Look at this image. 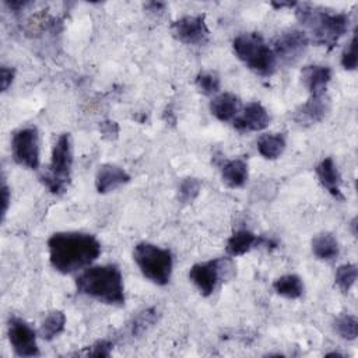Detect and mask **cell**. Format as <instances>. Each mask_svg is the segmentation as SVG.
Listing matches in <instances>:
<instances>
[{
  "mask_svg": "<svg viewBox=\"0 0 358 358\" xmlns=\"http://www.w3.org/2000/svg\"><path fill=\"white\" fill-rule=\"evenodd\" d=\"M8 204H10V189L3 179V183H1V214H3V217L7 213Z\"/></svg>",
  "mask_w": 358,
  "mask_h": 358,
  "instance_id": "cell-33",
  "label": "cell"
},
{
  "mask_svg": "<svg viewBox=\"0 0 358 358\" xmlns=\"http://www.w3.org/2000/svg\"><path fill=\"white\" fill-rule=\"evenodd\" d=\"M329 112V99L324 95L310 96L299 105L292 115V119L302 126H312L322 122Z\"/></svg>",
  "mask_w": 358,
  "mask_h": 358,
  "instance_id": "cell-13",
  "label": "cell"
},
{
  "mask_svg": "<svg viewBox=\"0 0 358 358\" xmlns=\"http://www.w3.org/2000/svg\"><path fill=\"white\" fill-rule=\"evenodd\" d=\"M14 80V69L1 66L0 69V83H1V91H7V88L11 85Z\"/></svg>",
  "mask_w": 358,
  "mask_h": 358,
  "instance_id": "cell-32",
  "label": "cell"
},
{
  "mask_svg": "<svg viewBox=\"0 0 358 358\" xmlns=\"http://www.w3.org/2000/svg\"><path fill=\"white\" fill-rule=\"evenodd\" d=\"M315 172L319 178V182L322 183V186L337 200H344V196L340 190V185H341V175L333 161L331 157H327L324 159H322L316 168Z\"/></svg>",
  "mask_w": 358,
  "mask_h": 358,
  "instance_id": "cell-17",
  "label": "cell"
},
{
  "mask_svg": "<svg viewBox=\"0 0 358 358\" xmlns=\"http://www.w3.org/2000/svg\"><path fill=\"white\" fill-rule=\"evenodd\" d=\"M331 80V70L327 66L309 64L302 69V81L310 96L324 95L326 87Z\"/></svg>",
  "mask_w": 358,
  "mask_h": 358,
  "instance_id": "cell-16",
  "label": "cell"
},
{
  "mask_svg": "<svg viewBox=\"0 0 358 358\" xmlns=\"http://www.w3.org/2000/svg\"><path fill=\"white\" fill-rule=\"evenodd\" d=\"M49 262L62 274L88 267L101 255L99 241L85 232H56L48 239Z\"/></svg>",
  "mask_w": 358,
  "mask_h": 358,
  "instance_id": "cell-1",
  "label": "cell"
},
{
  "mask_svg": "<svg viewBox=\"0 0 358 358\" xmlns=\"http://www.w3.org/2000/svg\"><path fill=\"white\" fill-rule=\"evenodd\" d=\"M271 6L273 7H275V8H282V7H295L296 6V3H294V1H288V3H285V1H280V3H277V1H271Z\"/></svg>",
  "mask_w": 358,
  "mask_h": 358,
  "instance_id": "cell-35",
  "label": "cell"
},
{
  "mask_svg": "<svg viewBox=\"0 0 358 358\" xmlns=\"http://www.w3.org/2000/svg\"><path fill=\"white\" fill-rule=\"evenodd\" d=\"M235 267L227 257H218L203 263H196L189 270V280L203 296H210L217 289L220 281L232 277Z\"/></svg>",
  "mask_w": 358,
  "mask_h": 358,
  "instance_id": "cell-7",
  "label": "cell"
},
{
  "mask_svg": "<svg viewBox=\"0 0 358 358\" xmlns=\"http://www.w3.org/2000/svg\"><path fill=\"white\" fill-rule=\"evenodd\" d=\"M73 143L70 133H63L56 140L48 171L41 176L42 183L53 194H62L67 190L71 179Z\"/></svg>",
  "mask_w": 358,
  "mask_h": 358,
  "instance_id": "cell-5",
  "label": "cell"
},
{
  "mask_svg": "<svg viewBox=\"0 0 358 358\" xmlns=\"http://www.w3.org/2000/svg\"><path fill=\"white\" fill-rule=\"evenodd\" d=\"M296 18L305 28V34L313 43L331 49L348 29V15L331 13L309 3L296 4Z\"/></svg>",
  "mask_w": 358,
  "mask_h": 358,
  "instance_id": "cell-2",
  "label": "cell"
},
{
  "mask_svg": "<svg viewBox=\"0 0 358 358\" xmlns=\"http://www.w3.org/2000/svg\"><path fill=\"white\" fill-rule=\"evenodd\" d=\"M309 39L301 29H288L280 34L273 42V53L277 62L294 64L308 49Z\"/></svg>",
  "mask_w": 358,
  "mask_h": 358,
  "instance_id": "cell-9",
  "label": "cell"
},
{
  "mask_svg": "<svg viewBox=\"0 0 358 358\" xmlns=\"http://www.w3.org/2000/svg\"><path fill=\"white\" fill-rule=\"evenodd\" d=\"M133 259L141 274L157 285H165L172 275L173 260L168 249L150 242H140L134 246Z\"/></svg>",
  "mask_w": 358,
  "mask_h": 358,
  "instance_id": "cell-6",
  "label": "cell"
},
{
  "mask_svg": "<svg viewBox=\"0 0 358 358\" xmlns=\"http://www.w3.org/2000/svg\"><path fill=\"white\" fill-rule=\"evenodd\" d=\"M201 190V182L197 178H185L179 185V200L185 204L192 203Z\"/></svg>",
  "mask_w": 358,
  "mask_h": 358,
  "instance_id": "cell-28",
  "label": "cell"
},
{
  "mask_svg": "<svg viewBox=\"0 0 358 358\" xmlns=\"http://www.w3.org/2000/svg\"><path fill=\"white\" fill-rule=\"evenodd\" d=\"M64 326H66V315L62 310H52L42 322L39 329V336L43 340L50 341L64 330Z\"/></svg>",
  "mask_w": 358,
  "mask_h": 358,
  "instance_id": "cell-23",
  "label": "cell"
},
{
  "mask_svg": "<svg viewBox=\"0 0 358 358\" xmlns=\"http://www.w3.org/2000/svg\"><path fill=\"white\" fill-rule=\"evenodd\" d=\"M333 326L336 333L344 340H355L358 336V320L354 315H340Z\"/></svg>",
  "mask_w": 358,
  "mask_h": 358,
  "instance_id": "cell-25",
  "label": "cell"
},
{
  "mask_svg": "<svg viewBox=\"0 0 358 358\" xmlns=\"http://www.w3.org/2000/svg\"><path fill=\"white\" fill-rule=\"evenodd\" d=\"M312 252L319 260L331 262L338 256V242L333 234L322 232L312 239Z\"/></svg>",
  "mask_w": 358,
  "mask_h": 358,
  "instance_id": "cell-20",
  "label": "cell"
},
{
  "mask_svg": "<svg viewBox=\"0 0 358 358\" xmlns=\"http://www.w3.org/2000/svg\"><path fill=\"white\" fill-rule=\"evenodd\" d=\"M221 176L227 186L236 189L242 187L249 176L248 164L243 159H228L221 165Z\"/></svg>",
  "mask_w": 358,
  "mask_h": 358,
  "instance_id": "cell-19",
  "label": "cell"
},
{
  "mask_svg": "<svg viewBox=\"0 0 358 358\" xmlns=\"http://www.w3.org/2000/svg\"><path fill=\"white\" fill-rule=\"evenodd\" d=\"M11 152L14 161L27 168L38 169L39 166V136L35 127H24L14 133L11 140Z\"/></svg>",
  "mask_w": 358,
  "mask_h": 358,
  "instance_id": "cell-8",
  "label": "cell"
},
{
  "mask_svg": "<svg viewBox=\"0 0 358 358\" xmlns=\"http://www.w3.org/2000/svg\"><path fill=\"white\" fill-rule=\"evenodd\" d=\"M171 31L172 35L185 45H204L210 36L206 18L201 14L180 17L179 20L173 21Z\"/></svg>",
  "mask_w": 358,
  "mask_h": 358,
  "instance_id": "cell-10",
  "label": "cell"
},
{
  "mask_svg": "<svg viewBox=\"0 0 358 358\" xmlns=\"http://www.w3.org/2000/svg\"><path fill=\"white\" fill-rule=\"evenodd\" d=\"M334 355H336V357H343V355L338 354V352H329V354H327V357H334Z\"/></svg>",
  "mask_w": 358,
  "mask_h": 358,
  "instance_id": "cell-37",
  "label": "cell"
},
{
  "mask_svg": "<svg viewBox=\"0 0 358 358\" xmlns=\"http://www.w3.org/2000/svg\"><path fill=\"white\" fill-rule=\"evenodd\" d=\"M273 289L277 295L284 296L287 299H298L302 296L305 291L303 281L296 274H285L274 280Z\"/></svg>",
  "mask_w": 358,
  "mask_h": 358,
  "instance_id": "cell-22",
  "label": "cell"
},
{
  "mask_svg": "<svg viewBox=\"0 0 358 358\" xmlns=\"http://www.w3.org/2000/svg\"><path fill=\"white\" fill-rule=\"evenodd\" d=\"M8 340L17 357H38L41 354L35 330L20 317L10 319Z\"/></svg>",
  "mask_w": 358,
  "mask_h": 358,
  "instance_id": "cell-11",
  "label": "cell"
},
{
  "mask_svg": "<svg viewBox=\"0 0 358 358\" xmlns=\"http://www.w3.org/2000/svg\"><path fill=\"white\" fill-rule=\"evenodd\" d=\"M113 344L109 340H99L91 345L88 355L91 357H109Z\"/></svg>",
  "mask_w": 358,
  "mask_h": 358,
  "instance_id": "cell-30",
  "label": "cell"
},
{
  "mask_svg": "<svg viewBox=\"0 0 358 358\" xmlns=\"http://www.w3.org/2000/svg\"><path fill=\"white\" fill-rule=\"evenodd\" d=\"M232 48L238 59L253 73L270 77L277 69V59L273 49L257 32H245L232 41Z\"/></svg>",
  "mask_w": 358,
  "mask_h": 358,
  "instance_id": "cell-4",
  "label": "cell"
},
{
  "mask_svg": "<svg viewBox=\"0 0 358 358\" xmlns=\"http://www.w3.org/2000/svg\"><path fill=\"white\" fill-rule=\"evenodd\" d=\"M256 246H267V248H275L277 243L271 239L267 238H260L257 235H255L253 232L248 231V229H239L236 232H234L229 239L227 241V246L225 250L229 256L235 257V256H241L245 255L246 252H249L250 249L256 248Z\"/></svg>",
  "mask_w": 358,
  "mask_h": 358,
  "instance_id": "cell-14",
  "label": "cell"
},
{
  "mask_svg": "<svg viewBox=\"0 0 358 358\" xmlns=\"http://www.w3.org/2000/svg\"><path fill=\"white\" fill-rule=\"evenodd\" d=\"M27 4V1H6V6L10 7L13 11H18Z\"/></svg>",
  "mask_w": 358,
  "mask_h": 358,
  "instance_id": "cell-34",
  "label": "cell"
},
{
  "mask_svg": "<svg viewBox=\"0 0 358 358\" xmlns=\"http://www.w3.org/2000/svg\"><path fill=\"white\" fill-rule=\"evenodd\" d=\"M158 312L154 309V308H148V309H144L141 310L134 319H133V323H131V334L133 336H141L144 331H147L148 327H151L158 315Z\"/></svg>",
  "mask_w": 358,
  "mask_h": 358,
  "instance_id": "cell-27",
  "label": "cell"
},
{
  "mask_svg": "<svg viewBox=\"0 0 358 358\" xmlns=\"http://www.w3.org/2000/svg\"><path fill=\"white\" fill-rule=\"evenodd\" d=\"M196 85L204 95H214L220 91L221 80L214 71H201L196 77Z\"/></svg>",
  "mask_w": 358,
  "mask_h": 358,
  "instance_id": "cell-26",
  "label": "cell"
},
{
  "mask_svg": "<svg viewBox=\"0 0 358 358\" xmlns=\"http://www.w3.org/2000/svg\"><path fill=\"white\" fill-rule=\"evenodd\" d=\"M287 145L285 136L282 133H266L257 140V151L266 159L278 158Z\"/></svg>",
  "mask_w": 358,
  "mask_h": 358,
  "instance_id": "cell-21",
  "label": "cell"
},
{
  "mask_svg": "<svg viewBox=\"0 0 358 358\" xmlns=\"http://www.w3.org/2000/svg\"><path fill=\"white\" fill-rule=\"evenodd\" d=\"M99 130L101 133L103 134V137H108V138H116L117 137V133H119V126L116 122L113 120H105L99 124Z\"/></svg>",
  "mask_w": 358,
  "mask_h": 358,
  "instance_id": "cell-31",
  "label": "cell"
},
{
  "mask_svg": "<svg viewBox=\"0 0 358 358\" xmlns=\"http://www.w3.org/2000/svg\"><path fill=\"white\" fill-rule=\"evenodd\" d=\"M358 275V268L355 264L352 263H347V264H341L337 267L336 270V275H334V282L338 287V289L344 294H347L352 285L355 284Z\"/></svg>",
  "mask_w": 358,
  "mask_h": 358,
  "instance_id": "cell-24",
  "label": "cell"
},
{
  "mask_svg": "<svg viewBox=\"0 0 358 358\" xmlns=\"http://www.w3.org/2000/svg\"><path fill=\"white\" fill-rule=\"evenodd\" d=\"M355 227H357V217H354V218L351 220V229H352V235H354V236H357V229H355Z\"/></svg>",
  "mask_w": 358,
  "mask_h": 358,
  "instance_id": "cell-36",
  "label": "cell"
},
{
  "mask_svg": "<svg viewBox=\"0 0 358 358\" xmlns=\"http://www.w3.org/2000/svg\"><path fill=\"white\" fill-rule=\"evenodd\" d=\"M232 122H234V127L241 133L259 131L268 126L270 116L262 103L249 102L242 109V113L238 115Z\"/></svg>",
  "mask_w": 358,
  "mask_h": 358,
  "instance_id": "cell-12",
  "label": "cell"
},
{
  "mask_svg": "<svg viewBox=\"0 0 358 358\" xmlns=\"http://www.w3.org/2000/svg\"><path fill=\"white\" fill-rule=\"evenodd\" d=\"M130 180V175L120 166L113 164H105L99 166L95 175V187L99 193H109L117 187L126 185Z\"/></svg>",
  "mask_w": 358,
  "mask_h": 358,
  "instance_id": "cell-15",
  "label": "cell"
},
{
  "mask_svg": "<svg viewBox=\"0 0 358 358\" xmlns=\"http://www.w3.org/2000/svg\"><path fill=\"white\" fill-rule=\"evenodd\" d=\"M241 99L232 92H222L210 102V112L221 122L234 120L241 112Z\"/></svg>",
  "mask_w": 358,
  "mask_h": 358,
  "instance_id": "cell-18",
  "label": "cell"
},
{
  "mask_svg": "<svg viewBox=\"0 0 358 358\" xmlns=\"http://www.w3.org/2000/svg\"><path fill=\"white\" fill-rule=\"evenodd\" d=\"M357 35L354 34L348 46L344 49L343 55H341V66L345 70H355L357 69Z\"/></svg>",
  "mask_w": 358,
  "mask_h": 358,
  "instance_id": "cell-29",
  "label": "cell"
},
{
  "mask_svg": "<svg viewBox=\"0 0 358 358\" xmlns=\"http://www.w3.org/2000/svg\"><path fill=\"white\" fill-rule=\"evenodd\" d=\"M77 291L108 305L124 303L123 277L116 264L90 266L76 278Z\"/></svg>",
  "mask_w": 358,
  "mask_h": 358,
  "instance_id": "cell-3",
  "label": "cell"
}]
</instances>
